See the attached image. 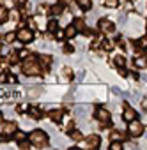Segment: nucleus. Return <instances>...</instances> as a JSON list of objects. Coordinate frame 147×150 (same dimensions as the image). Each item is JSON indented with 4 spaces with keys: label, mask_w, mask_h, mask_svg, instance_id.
I'll use <instances>...</instances> for the list:
<instances>
[{
    "label": "nucleus",
    "mask_w": 147,
    "mask_h": 150,
    "mask_svg": "<svg viewBox=\"0 0 147 150\" xmlns=\"http://www.w3.org/2000/svg\"><path fill=\"white\" fill-rule=\"evenodd\" d=\"M115 62H117L119 65H124V62H126V58H124V57H117V58H115Z\"/></svg>",
    "instance_id": "obj_35"
},
{
    "label": "nucleus",
    "mask_w": 147,
    "mask_h": 150,
    "mask_svg": "<svg viewBox=\"0 0 147 150\" xmlns=\"http://www.w3.org/2000/svg\"><path fill=\"white\" fill-rule=\"evenodd\" d=\"M2 131L6 132V134H9V136H13L18 129H16V124L14 122H6L4 125H2Z\"/></svg>",
    "instance_id": "obj_9"
},
{
    "label": "nucleus",
    "mask_w": 147,
    "mask_h": 150,
    "mask_svg": "<svg viewBox=\"0 0 147 150\" xmlns=\"http://www.w3.org/2000/svg\"><path fill=\"white\" fill-rule=\"evenodd\" d=\"M122 118H124L126 122H131V120L136 118V111H135L131 106H126V108L122 110Z\"/></svg>",
    "instance_id": "obj_6"
},
{
    "label": "nucleus",
    "mask_w": 147,
    "mask_h": 150,
    "mask_svg": "<svg viewBox=\"0 0 147 150\" xmlns=\"http://www.w3.org/2000/svg\"><path fill=\"white\" fill-rule=\"evenodd\" d=\"M51 14H55V16L62 14V6H60V4H55V6L51 7Z\"/></svg>",
    "instance_id": "obj_19"
},
{
    "label": "nucleus",
    "mask_w": 147,
    "mask_h": 150,
    "mask_svg": "<svg viewBox=\"0 0 147 150\" xmlns=\"http://www.w3.org/2000/svg\"><path fill=\"white\" fill-rule=\"evenodd\" d=\"M13 136H14V138H16L18 141H21V139H25V138H27V134H25L23 131H16V132H14Z\"/></svg>",
    "instance_id": "obj_23"
},
{
    "label": "nucleus",
    "mask_w": 147,
    "mask_h": 150,
    "mask_svg": "<svg viewBox=\"0 0 147 150\" xmlns=\"http://www.w3.org/2000/svg\"><path fill=\"white\" fill-rule=\"evenodd\" d=\"M29 111H30V115H32L34 118H39V117H41V111H39L37 108H30Z\"/></svg>",
    "instance_id": "obj_27"
},
{
    "label": "nucleus",
    "mask_w": 147,
    "mask_h": 150,
    "mask_svg": "<svg viewBox=\"0 0 147 150\" xmlns=\"http://www.w3.org/2000/svg\"><path fill=\"white\" fill-rule=\"evenodd\" d=\"M62 4H67V6H71V4H73V0H62Z\"/></svg>",
    "instance_id": "obj_42"
},
{
    "label": "nucleus",
    "mask_w": 147,
    "mask_h": 150,
    "mask_svg": "<svg viewBox=\"0 0 147 150\" xmlns=\"http://www.w3.org/2000/svg\"><path fill=\"white\" fill-rule=\"evenodd\" d=\"M76 4L83 9V11H89L92 9V0H76Z\"/></svg>",
    "instance_id": "obj_13"
},
{
    "label": "nucleus",
    "mask_w": 147,
    "mask_h": 150,
    "mask_svg": "<svg viewBox=\"0 0 147 150\" xmlns=\"http://www.w3.org/2000/svg\"><path fill=\"white\" fill-rule=\"evenodd\" d=\"M6 42H13L14 39H18V34H14V32H9V34H6Z\"/></svg>",
    "instance_id": "obj_20"
},
{
    "label": "nucleus",
    "mask_w": 147,
    "mask_h": 150,
    "mask_svg": "<svg viewBox=\"0 0 147 150\" xmlns=\"http://www.w3.org/2000/svg\"><path fill=\"white\" fill-rule=\"evenodd\" d=\"M41 92H43L41 87H30V88H29V96H30V97H37Z\"/></svg>",
    "instance_id": "obj_18"
},
{
    "label": "nucleus",
    "mask_w": 147,
    "mask_h": 150,
    "mask_svg": "<svg viewBox=\"0 0 147 150\" xmlns=\"http://www.w3.org/2000/svg\"><path fill=\"white\" fill-rule=\"evenodd\" d=\"M64 51H66V53H71V51H73V46H69V44L64 46Z\"/></svg>",
    "instance_id": "obj_36"
},
{
    "label": "nucleus",
    "mask_w": 147,
    "mask_h": 150,
    "mask_svg": "<svg viewBox=\"0 0 147 150\" xmlns=\"http://www.w3.org/2000/svg\"><path fill=\"white\" fill-rule=\"evenodd\" d=\"M29 139H30V143L36 145V146H44V145L48 143V136H46V132H44V131H37V129L30 132Z\"/></svg>",
    "instance_id": "obj_2"
},
{
    "label": "nucleus",
    "mask_w": 147,
    "mask_h": 150,
    "mask_svg": "<svg viewBox=\"0 0 147 150\" xmlns=\"http://www.w3.org/2000/svg\"><path fill=\"white\" fill-rule=\"evenodd\" d=\"M112 138H113V139H119V138H122V136H121L119 132H112Z\"/></svg>",
    "instance_id": "obj_39"
},
{
    "label": "nucleus",
    "mask_w": 147,
    "mask_h": 150,
    "mask_svg": "<svg viewBox=\"0 0 147 150\" xmlns=\"http://www.w3.org/2000/svg\"><path fill=\"white\" fill-rule=\"evenodd\" d=\"M96 117H98L99 122H108L110 120V111L106 108H98L96 110Z\"/></svg>",
    "instance_id": "obj_7"
},
{
    "label": "nucleus",
    "mask_w": 147,
    "mask_h": 150,
    "mask_svg": "<svg viewBox=\"0 0 147 150\" xmlns=\"http://www.w3.org/2000/svg\"><path fill=\"white\" fill-rule=\"evenodd\" d=\"M135 67L145 69V67H147V57H136V58H135Z\"/></svg>",
    "instance_id": "obj_12"
},
{
    "label": "nucleus",
    "mask_w": 147,
    "mask_h": 150,
    "mask_svg": "<svg viewBox=\"0 0 147 150\" xmlns=\"http://www.w3.org/2000/svg\"><path fill=\"white\" fill-rule=\"evenodd\" d=\"M32 37H34V34H32V30H30V28L21 27V28L18 30V41H21V42H30V41H32Z\"/></svg>",
    "instance_id": "obj_4"
},
{
    "label": "nucleus",
    "mask_w": 147,
    "mask_h": 150,
    "mask_svg": "<svg viewBox=\"0 0 147 150\" xmlns=\"http://www.w3.org/2000/svg\"><path fill=\"white\" fill-rule=\"evenodd\" d=\"M50 117H51L53 122H62V118H64V110H60V108L51 110V111H50Z\"/></svg>",
    "instance_id": "obj_8"
},
{
    "label": "nucleus",
    "mask_w": 147,
    "mask_h": 150,
    "mask_svg": "<svg viewBox=\"0 0 147 150\" xmlns=\"http://www.w3.org/2000/svg\"><path fill=\"white\" fill-rule=\"evenodd\" d=\"M18 57H20V58H27V57H29V51H27V50H23V51H20V53H18Z\"/></svg>",
    "instance_id": "obj_34"
},
{
    "label": "nucleus",
    "mask_w": 147,
    "mask_h": 150,
    "mask_svg": "<svg viewBox=\"0 0 147 150\" xmlns=\"http://www.w3.org/2000/svg\"><path fill=\"white\" fill-rule=\"evenodd\" d=\"M46 28H48L50 32H57V21H55V20H50V21H48V27H46Z\"/></svg>",
    "instance_id": "obj_21"
},
{
    "label": "nucleus",
    "mask_w": 147,
    "mask_h": 150,
    "mask_svg": "<svg viewBox=\"0 0 147 150\" xmlns=\"http://www.w3.org/2000/svg\"><path fill=\"white\" fill-rule=\"evenodd\" d=\"M43 110H44V111H51V110H53V106H50V104H44V106H43Z\"/></svg>",
    "instance_id": "obj_37"
},
{
    "label": "nucleus",
    "mask_w": 147,
    "mask_h": 150,
    "mask_svg": "<svg viewBox=\"0 0 147 150\" xmlns=\"http://www.w3.org/2000/svg\"><path fill=\"white\" fill-rule=\"evenodd\" d=\"M99 28H101V32H103V34H110V32H113V28H115V27H113V23H112L110 20H106V18H105V20H101V21H99Z\"/></svg>",
    "instance_id": "obj_5"
},
{
    "label": "nucleus",
    "mask_w": 147,
    "mask_h": 150,
    "mask_svg": "<svg viewBox=\"0 0 147 150\" xmlns=\"http://www.w3.org/2000/svg\"><path fill=\"white\" fill-rule=\"evenodd\" d=\"M112 46H113V42H112V41H106V42H105V48H112Z\"/></svg>",
    "instance_id": "obj_41"
},
{
    "label": "nucleus",
    "mask_w": 147,
    "mask_h": 150,
    "mask_svg": "<svg viewBox=\"0 0 147 150\" xmlns=\"http://www.w3.org/2000/svg\"><path fill=\"white\" fill-rule=\"evenodd\" d=\"M55 37L57 39H66V30H57L55 32Z\"/></svg>",
    "instance_id": "obj_29"
},
{
    "label": "nucleus",
    "mask_w": 147,
    "mask_h": 150,
    "mask_svg": "<svg viewBox=\"0 0 147 150\" xmlns=\"http://www.w3.org/2000/svg\"><path fill=\"white\" fill-rule=\"evenodd\" d=\"M39 64H41V67H48V65L51 64V57H48V55H41V57H39Z\"/></svg>",
    "instance_id": "obj_16"
},
{
    "label": "nucleus",
    "mask_w": 147,
    "mask_h": 150,
    "mask_svg": "<svg viewBox=\"0 0 147 150\" xmlns=\"http://www.w3.org/2000/svg\"><path fill=\"white\" fill-rule=\"evenodd\" d=\"M122 146H124V145H122L121 141H117V139H115V141H113V143L110 145V148H112V150H121Z\"/></svg>",
    "instance_id": "obj_25"
},
{
    "label": "nucleus",
    "mask_w": 147,
    "mask_h": 150,
    "mask_svg": "<svg viewBox=\"0 0 147 150\" xmlns=\"http://www.w3.org/2000/svg\"><path fill=\"white\" fill-rule=\"evenodd\" d=\"M13 2H14V4H23L25 0H13Z\"/></svg>",
    "instance_id": "obj_43"
},
{
    "label": "nucleus",
    "mask_w": 147,
    "mask_h": 150,
    "mask_svg": "<svg viewBox=\"0 0 147 150\" xmlns=\"http://www.w3.org/2000/svg\"><path fill=\"white\" fill-rule=\"evenodd\" d=\"M73 23L76 25V28H78V30H83V28H85V23H83L82 20H75V21H73Z\"/></svg>",
    "instance_id": "obj_28"
},
{
    "label": "nucleus",
    "mask_w": 147,
    "mask_h": 150,
    "mask_svg": "<svg viewBox=\"0 0 147 150\" xmlns=\"http://www.w3.org/2000/svg\"><path fill=\"white\" fill-rule=\"evenodd\" d=\"M9 16H11V18H14V20H18V16H20V14H18V13H16V11H13V13H11V14H9Z\"/></svg>",
    "instance_id": "obj_38"
},
{
    "label": "nucleus",
    "mask_w": 147,
    "mask_h": 150,
    "mask_svg": "<svg viewBox=\"0 0 147 150\" xmlns=\"http://www.w3.org/2000/svg\"><path fill=\"white\" fill-rule=\"evenodd\" d=\"M135 6H136V9H138L140 14H145V13H147V4L143 2V0H138V2H135Z\"/></svg>",
    "instance_id": "obj_14"
},
{
    "label": "nucleus",
    "mask_w": 147,
    "mask_h": 150,
    "mask_svg": "<svg viewBox=\"0 0 147 150\" xmlns=\"http://www.w3.org/2000/svg\"><path fill=\"white\" fill-rule=\"evenodd\" d=\"M117 4H119V0H105L106 7H117Z\"/></svg>",
    "instance_id": "obj_26"
},
{
    "label": "nucleus",
    "mask_w": 147,
    "mask_h": 150,
    "mask_svg": "<svg viewBox=\"0 0 147 150\" xmlns=\"http://www.w3.org/2000/svg\"><path fill=\"white\" fill-rule=\"evenodd\" d=\"M64 30H66V39H71V37H75V35L78 34V28H76V25H75V23L67 25Z\"/></svg>",
    "instance_id": "obj_10"
},
{
    "label": "nucleus",
    "mask_w": 147,
    "mask_h": 150,
    "mask_svg": "<svg viewBox=\"0 0 147 150\" xmlns=\"http://www.w3.org/2000/svg\"><path fill=\"white\" fill-rule=\"evenodd\" d=\"M30 145H32V143H29V141H25V139H21V141H20V146H21V148H29Z\"/></svg>",
    "instance_id": "obj_33"
},
{
    "label": "nucleus",
    "mask_w": 147,
    "mask_h": 150,
    "mask_svg": "<svg viewBox=\"0 0 147 150\" xmlns=\"http://www.w3.org/2000/svg\"><path fill=\"white\" fill-rule=\"evenodd\" d=\"M64 76H67V78L71 76V69H64Z\"/></svg>",
    "instance_id": "obj_40"
},
{
    "label": "nucleus",
    "mask_w": 147,
    "mask_h": 150,
    "mask_svg": "<svg viewBox=\"0 0 147 150\" xmlns=\"http://www.w3.org/2000/svg\"><path fill=\"white\" fill-rule=\"evenodd\" d=\"M64 127H66V131L71 132L73 129H75V124H73V122H67V124H66V122H64Z\"/></svg>",
    "instance_id": "obj_32"
},
{
    "label": "nucleus",
    "mask_w": 147,
    "mask_h": 150,
    "mask_svg": "<svg viewBox=\"0 0 147 150\" xmlns=\"http://www.w3.org/2000/svg\"><path fill=\"white\" fill-rule=\"evenodd\" d=\"M41 72V64H37V60L34 57H29V60L23 64V74L27 76H37Z\"/></svg>",
    "instance_id": "obj_1"
},
{
    "label": "nucleus",
    "mask_w": 147,
    "mask_h": 150,
    "mask_svg": "<svg viewBox=\"0 0 147 150\" xmlns=\"http://www.w3.org/2000/svg\"><path fill=\"white\" fill-rule=\"evenodd\" d=\"M7 20V11L4 6H0V21H6Z\"/></svg>",
    "instance_id": "obj_22"
},
{
    "label": "nucleus",
    "mask_w": 147,
    "mask_h": 150,
    "mask_svg": "<svg viewBox=\"0 0 147 150\" xmlns=\"http://www.w3.org/2000/svg\"><path fill=\"white\" fill-rule=\"evenodd\" d=\"M136 44H138V48H142V50H145V48H147V37H140Z\"/></svg>",
    "instance_id": "obj_24"
},
{
    "label": "nucleus",
    "mask_w": 147,
    "mask_h": 150,
    "mask_svg": "<svg viewBox=\"0 0 147 150\" xmlns=\"http://www.w3.org/2000/svg\"><path fill=\"white\" fill-rule=\"evenodd\" d=\"M128 131H129V134H131L133 138L142 136V132H143V124H142V122H138V120L135 118V120H131V122H129Z\"/></svg>",
    "instance_id": "obj_3"
},
{
    "label": "nucleus",
    "mask_w": 147,
    "mask_h": 150,
    "mask_svg": "<svg viewBox=\"0 0 147 150\" xmlns=\"http://www.w3.org/2000/svg\"><path fill=\"white\" fill-rule=\"evenodd\" d=\"M29 110H30V106H27V104H20V106H18V111H20V113H25V111H29Z\"/></svg>",
    "instance_id": "obj_31"
},
{
    "label": "nucleus",
    "mask_w": 147,
    "mask_h": 150,
    "mask_svg": "<svg viewBox=\"0 0 147 150\" xmlns=\"http://www.w3.org/2000/svg\"><path fill=\"white\" fill-rule=\"evenodd\" d=\"M69 136H71V139H75V141H82V138H83L82 131H76V129H73V131L69 132Z\"/></svg>",
    "instance_id": "obj_15"
},
{
    "label": "nucleus",
    "mask_w": 147,
    "mask_h": 150,
    "mask_svg": "<svg viewBox=\"0 0 147 150\" xmlns=\"http://www.w3.org/2000/svg\"><path fill=\"white\" fill-rule=\"evenodd\" d=\"M99 143H101V139H99L98 134H91V136L87 138V145H89V146H94V148H96V146H99Z\"/></svg>",
    "instance_id": "obj_11"
},
{
    "label": "nucleus",
    "mask_w": 147,
    "mask_h": 150,
    "mask_svg": "<svg viewBox=\"0 0 147 150\" xmlns=\"http://www.w3.org/2000/svg\"><path fill=\"white\" fill-rule=\"evenodd\" d=\"M126 20H128V18H126V14H124V13H121V14H119V25L122 27V25L126 23Z\"/></svg>",
    "instance_id": "obj_30"
},
{
    "label": "nucleus",
    "mask_w": 147,
    "mask_h": 150,
    "mask_svg": "<svg viewBox=\"0 0 147 150\" xmlns=\"http://www.w3.org/2000/svg\"><path fill=\"white\" fill-rule=\"evenodd\" d=\"M71 20H73V14H71V13H66V14H62V23H60V25L66 28L67 25H71V23H69Z\"/></svg>",
    "instance_id": "obj_17"
}]
</instances>
